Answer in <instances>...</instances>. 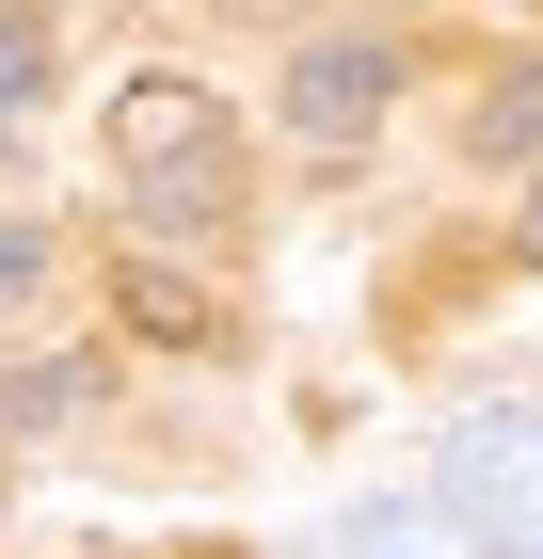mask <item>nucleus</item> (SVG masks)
Listing matches in <instances>:
<instances>
[{"mask_svg": "<svg viewBox=\"0 0 543 559\" xmlns=\"http://www.w3.org/2000/svg\"><path fill=\"white\" fill-rule=\"evenodd\" d=\"M448 512L480 527L496 559H543V416L528 400H496V416L448 431Z\"/></svg>", "mask_w": 543, "mask_h": 559, "instance_id": "f257e3e1", "label": "nucleus"}, {"mask_svg": "<svg viewBox=\"0 0 543 559\" xmlns=\"http://www.w3.org/2000/svg\"><path fill=\"white\" fill-rule=\"evenodd\" d=\"M383 96H400V48H383V33H320V48L288 64V129H304V144H352Z\"/></svg>", "mask_w": 543, "mask_h": 559, "instance_id": "f03ea898", "label": "nucleus"}, {"mask_svg": "<svg viewBox=\"0 0 543 559\" xmlns=\"http://www.w3.org/2000/svg\"><path fill=\"white\" fill-rule=\"evenodd\" d=\"M335 559H496L448 496H368V512H335Z\"/></svg>", "mask_w": 543, "mask_h": 559, "instance_id": "7ed1b4c3", "label": "nucleus"}, {"mask_svg": "<svg viewBox=\"0 0 543 559\" xmlns=\"http://www.w3.org/2000/svg\"><path fill=\"white\" fill-rule=\"evenodd\" d=\"M224 176H240V144H176V160H128V209L161 224V240H192V224H224V209H240Z\"/></svg>", "mask_w": 543, "mask_h": 559, "instance_id": "20e7f679", "label": "nucleus"}, {"mask_svg": "<svg viewBox=\"0 0 543 559\" xmlns=\"http://www.w3.org/2000/svg\"><path fill=\"white\" fill-rule=\"evenodd\" d=\"M16 431H81L96 416V352H48V368H16V400H0Z\"/></svg>", "mask_w": 543, "mask_h": 559, "instance_id": "39448f33", "label": "nucleus"}, {"mask_svg": "<svg viewBox=\"0 0 543 559\" xmlns=\"http://www.w3.org/2000/svg\"><path fill=\"white\" fill-rule=\"evenodd\" d=\"M463 144H480V160H543V64H511V81L480 96V129H463Z\"/></svg>", "mask_w": 543, "mask_h": 559, "instance_id": "423d86ee", "label": "nucleus"}, {"mask_svg": "<svg viewBox=\"0 0 543 559\" xmlns=\"http://www.w3.org/2000/svg\"><path fill=\"white\" fill-rule=\"evenodd\" d=\"M128 320H144V336H176V352L209 336V304H192V272H128Z\"/></svg>", "mask_w": 543, "mask_h": 559, "instance_id": "0eeeda50", "label": "nucleus"}, {"mask_svg": "<svg viewBox=\"0 0 543 559\" xmlns=\"http://www.w3.org/2000/svg\"><path fill=\"white\" fill-rule=\"evenodd\" d=\"M33 96H48V33H33V16H0V112H33Z\"/></svg>", "mask_w": 543, "mask_h": 559, "instance_id": "6e6552de", "label": "nucleus"}, {"mask_svg": "<svg viewBox=\"0 0 543 559\" xmlns=\"http://www.w3.org/2000/svg\"><path fill=\"white\" fill-rule=\"evenodd\" d=\"M48 288V240H33V224H0V304H33Z\"/></svg>", "mask_w": 543, "mask_h": 559, "instance_id": "1a4fd4ad", "label": "nucleus"}, {"mask_svg": "<svg viewBox=\"0 0 543 559\" xmlns=\"http://www.w3.org/2000/svg\"><path fill=\"white\" fill-rule=\"evenodd\" d=\"M511 240H528V272H543V176H528V224H511Z\"/></svg>", "mask_w": 543, "mask_h": 559, "instance_id": "9d476101", "label": "nucleus"}]
</instances>
